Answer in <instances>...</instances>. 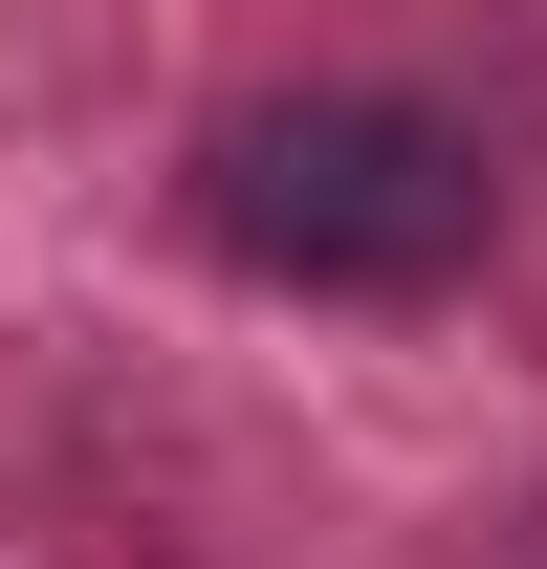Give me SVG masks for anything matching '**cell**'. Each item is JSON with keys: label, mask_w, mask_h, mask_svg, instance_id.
Listing matches in <instances>:
<instances>
[{"label": "cell", "mask_w": 547, "mask_h": 569, "mask_svg": "<svg viewBox=\"0 0 547 569\" xmlns=\"http://www.w3.org/2000/svg\"><path fill=\"white\" fill-rule=\"evenodd\" d=\"M198 219H219V263L307 284V307H438L504 241V176L416 88H263V110H219Z\"/></svg>", "instance_id": "obj_1"}]
</instances>
